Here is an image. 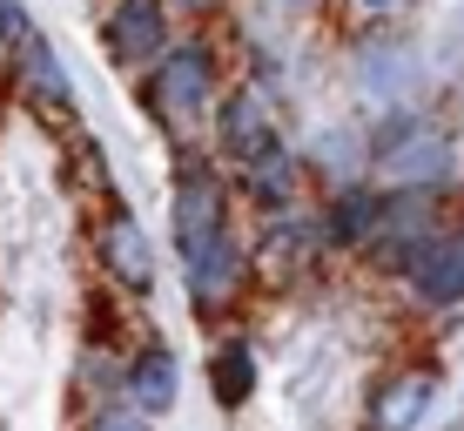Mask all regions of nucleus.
<instances>
[{
    "label": "nucleus",
    "instance_id": "nucleus-4",
    "mask_svg": "<svg viewBox=\"0 0 464 431\" xmlns=\"http://www.w3.org/2000/svg\"><path fill=\"white\" fill-rule=\"evenodd\" d=\"M236 210H243L236 169L222 162L209 142H182V155H175V189H169V230H175V250H188V243H202V236L229 230Z\"/></svg>",
    "mask_w": 464,
    "mask_h": 431
},
{
    "label": "nucleus",
    "instance_id": "nucleus-9",
    "mask_svg": "<svg viewBox=\"0 0 464 431\" xmlns=\"http://www.w3.org/2000/svg\"><path fill=\"white\" fill-rule=\"evenodd\" d=\"M94 269H102V283L115 297H149L155 290V243L141 230V216L115 196L94 210Z\"/></svg>",
    "mask_w": 464,
    "mask_h": 431
},
{
    "label": "nucleus",
    "instance_id": "nucleus-16",
    "mask_svg": "<svg viewBox=\"0 0 464 431\" xmlns=\"http://www.w3.org/2000/svg\"><path fill=\"white\" fill-rule=\"evenodd\" d=\"M209 397L222 411H243L256 397V350L243 330H222L216 350H209Z\"/></svg>",
    "mask_w": 464,
    "mask_h": 431
},
{
    "label": "nucleus",
    "instance_id": "nucleus-1",
    "mask_svg": "<svg viewBox=\"0 0 464 431\" xmlns=\"http://www.w3.org/2000/svg\"><path fill=\"white\" fill-rule=\"evenodd\" d=\"M371 175L383 189L464 196V135L418 102H397V108H383V122L371 129Z\"/></svg>",
    "mask_w": 464,
    "mask_h": 431
},
{
    "label": "nucleus",
    "instance_id": "nucleus-7",
    "mask_svg": "<svg viewBox=\"0 0 464 431\" xmlns=\"http://www.w3.org/2000/svg\"><path fill=\"white\" fill-rule=\"evenodd\" d=\"M7 88H14V102L27 108V115L41 122V129H74V108H82V94H74V74H68V61L54 54V41L41 34H27L21 47H14V61H7Z\"/></svg>",
    "mask_w": 464,
    "mask_h": 431
},
{
    "label": "nucleus",
    "instance_id": "nucleus-12",
    "mask_svg": "<svg viewBox=\"0 0 464 431\" xmlns=\"http://www.w3.org/2000/svg\"><path fill=\"white\" fill-rule=\"evenodd\" d=\"M438 405V364L430 358H404L371 385V405H363V431H418Z\"/></svg>",
    "mask_w": 464,
    "mask_h": 431
},
{
    "label": "nucleus",
    "instance_id": "nucleus-22",
    "mask_svg": "<svg viewBox=\"0 0 464 431\" xmlns=\"http://www.w3.org/2000/svg\"><path fill=\"white\" fill-rule=\"evenodd\" d=\"M451 431H464V418H458V425H451Z\"/></svg>",
    "mask_w": 464,
    "mask_h": 431
},
{
    "label": "nucleus",
    "instance_id": "nucleus-11",
    "mask_svg": "<svg viewBox=\"0 0 464 431\" xmlns=\"http://www.w3.org/2000/svg\"><path fill=\"white\" fill-rule=\"evenodd\" d=\"M283 135V122H276V94H269L263 82H229L222 88V102H216V115H209V149L222 155V162H249L263 142H276Z\"/></svg>",
    "mask_w": 464,
    "mask_h": 431
},
{
    "label": "nucleus",
    "instance_id": "nucleus-18",
    "mask_svg": "<svg viewBox=\"0 0 464 431\" xmlns=\"http://www.w3.org/2000/svg\"><path fill=\"white\" fill-rule=\"evenodd\" d=\"M82 431H155V411H141L128 391H108L82 411Z\"/></svg>",
    "mask_w": 464,
    "mask_h": 431
},
{
    "label": "nucleus",
    "instance_id": "nucleus-21",
    "mask_svg": "<svg viewBox=\"0 0 464 431\" xmlns=\"http://www.w3.org/2000/svg\"><path fill=\"white\" fill-rule=\"evenodd\" d=\"M290 7H324V0H290Z\"/></svg>",
    "mask_w": 464,
    "mask_h": 431
},
{
    "label": "nucleus",
    "instance_id": "nucleus-19",
    "mask_svg": "<svg viewBox=\"0 0 464 431\" xmlns=\"http://www.w3.org/2000/svg\"><path fill=\"white\" fill-rule=\"evenodd\" d=\"M34 34V21H27V0H0V61H14V47Z\"/></svg>",
    "mask_w": 464,
    "mask_h": 431
},
{
    "label": "nucleus",
    "instance_id": "nucleus-17",
    "mask_svg": "<svg viewBox=\"0 0 464 431\" xmlns=\"http://www.w3.org/2000/svg\"><path fill=\"white\" fill-rule=\"evenodd\" d=\"M330 7H337V21L357 27V34H391V27L411 21L418 0H330Z\"/></svg>",
    "mask_w": 464,
    "mask_h": 431
},
{
    "label": "nucleus",
    "instance_id": "nucleus-15",
    "mask_svg": "<svg viewBox=\"0 0 464 431\" xmlns=\"http://www.w3.org/2000/svg\"><path fill=\"white\" fill-rule=\"evenodd\" d=\"M121 391L135 397L141 411H155V418H162V411H175V397H182V371H175V350L169 344H135L128 350V377H121Z\"/></svg>",
    "mask_w": 464,
    "mask_h": 431
},
{
    "label": "nucleus",
    "instance_id": "nucleus-2",
    "mask_svg": "<svg viewBox=\"0 0 464 431\" xmlns=\"http://www.w3.org/2000/svg\"><path fill=\"white\" fill-rule=\"evenodd\" d=\"M135 82H141V108H149V122L182 149V142L209 135V115H216L222 88H229V74H222L216 34H209V27H188V34H175V47L155 61V68H141Z\"/></svg>",
    "mask_w": 464,
    "mask_h": 431
},
{
    "label": "nucleus",
    "instance_id": "nucleus-5",
    "mask_svg": "<svg viewBox=\"0 0 464 431\" xmlns=\"http://www.w3.org/2000/svg\"><path fill=\"white\" fill-rule=\"evenodd\" d=\"M458 216H464L458 196H430V189H391V202H383V222H377L371 250H363L357 263L371 269V277H404V269L418 263Z\"/></svg>",
    "mask_w": 464,
    "mask_h": 431
},
{
    "label": "nucleus",
    "instance_id": "nucleus-6",
    "mask_svg": "<svg viewBox=\"0 0 464 431\" xmlns=\"http://www.w3.org/2000/svg\"><path fill=\"white\" fill-rule=\"evenodd\" d=\"M236 189H243V210L263 222V216H290L303 202H316V162L296 149L290 135L263 142L249 162H236Z\"/></svg>",
    "mask_w": 464,
    "mask_h": 431
},
{
    "label": "nucleus",
    "instance_id": "nucleus-14",
    "mask_svg": "<svg viewBox=\"0 0 464 431\" xmlns=\"http://www.w3.org/2000/svg\"><path fill=\"white\" fill-rule=\"evenodd\" d=\"M397 283L411 290L418 310H458V303H464V216H458L451 230H444Z\"/></svg>",
    "mask_w": 464,
    "mask_h": 431
},
{
    "label": "nucleus",
    "instance_id": "nucleus-10",
    "mask_svg": "<svg viewBox=\"0 0 464 431\" xmlns=\"http://www.w3.org/2000/svg\"><path fill=\"white\" fill-rule=\"evenodd\" d=\"M175 21H182V14H175L169 0H108V14H102V47H108V61L128 68V74L155 68V61L175 47Z\"/></svg>",
    "mask_w": 464,
    "mask_h": 431
},
{
    "label": "nucleus",
    "instance_id": "nucleus-8",
    "mask_svg": "<svg viewBox=\"0 0 464 431\" xmlns=\"http://www.w3.org/2000/svg\"><path fill=\"white\" fill-rule=\"evenodd\" d=\"M324 257H337L324 236V216H316V202H303L290 216H263L256 222V277L269 283V290H290L303 283Z\"/></svg>",
    "mask_w": 464,
    "mask_h": 431
},
{
    "label": "nucleus",
    "instance_id": "nucleus-20",
    "mask_svg": "<svg viewBox=\"0 0 464 431\" xmlns=\"http://www.w3.org/2000/svg\"><path fill=\"white\" fill-rule=\"evenodd\" d=\"M169 7H175V14H182V21H188V27H209V21H216V14H229V0H169Z\"/></svg>",
    "mask_w": 464,
    "mask_h": 431
},
{
    "label": "nucleus",
    "instance_id": "nucleus-3",
    "mask_svg": "<svg viewBox=\"0 0 464 431\" xmlns=\"http://www.w3.org/2000/svg\"><path fill=\"white\" fill-rule=\"evenodd\" d=\"M182 257V290H188V310L202 317V324H229L236 310L256 297V236H243L229 222V230L202 236V243L175 250Z\"/></svg>",
    "mask_w": 464,
    "mask_h": 431
},
{
    "label": "nucleus",
    "instance_id": "nucleus-13",
    "mask_svg": "<svg viewBox=\"0 0 464 431\" xmlns=\"http://www.w3.org/2000/svg\"><path fill=\"white\" fill-rule=\"evenodd\" d=\"M383 202H391V189L377 182V175H350V182H330L324 196H316V216H324V236L337 257H363L383 222Z\"/></svg>",
    "mask_w": 464,
    "mask_h": 431
}]
</instances>
